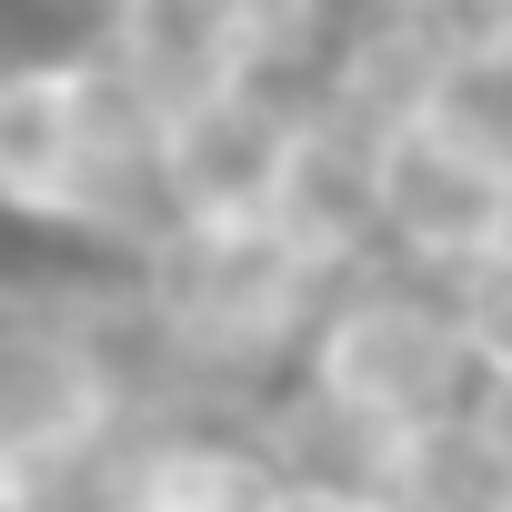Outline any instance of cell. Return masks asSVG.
<instances>
[{"label": "cell", "mask_w": 512, "mask_h": 512, "mask_svg": "<svg viewBox=\"0 0 512 512\" xmlns=\"http://www.w3.org/2000/svg\"><path fill=\"white\" fill-rule=\"evenodd\" d=\"M312 382L342 392V402H362V412H382V422H402V432L492 412V392H502V372L472 352L462 312L452 302H412V292L342 302L332 332H322V372Z\"/></svg>", "instance_id": "1"}, {"label": "cell", "mask_w": 512, "mask_h": 512, "mask_svg": "<svg viewBox=\"0 0 512 512\" xmlns=\"http://www.w3.org/2000/svg\"><path fill=\"white\" fill-rule=\"evenodd\" d=\"M382 221L432 272L492 262V251H512V171L452 141L442 121H402L382 141Z\"/></svg>", "instance_id": "2"}, {"label": "cell", "mask_w": 512, "mask_h": 512, "mask_svg": "<svg viewBox=\"0 0 512 512\" xmlns=\"http://www.w3.org/2000/svg\"><path fill=\"white\" fill-rule=\"evenodd\" d=\"M302 121H312V111H292V101H272V91H251V81L191 101V111L171 121V141H161L181 211H191V221H251V211H272Z\"/></svg>", "instance_id": "3"}, {"label": "cell", "mask_w": 512, "mask_h": 512, "mask_svg": "<svg viewBox=\"0 0 512 512\" xmlns=\"http://www.w3.org/2000/svg\"><path fill=\"white\" fill-rule=\"evenodd\" d=\"M91 141H81V101H71V61H31L0 91V181L31 221H71L81 181H91Z\"/></svg>", "instance_id": "4"}, {"label": "cell", "mask_w": 512, "mask_h": 512, "mask_svg": "<svg viewBox=\"0 0 512 512\" xmlns=\"http://www.w3.org/2000/svg\"><path fill=\"white\" fill-rule=\"evenodd\" d=\"M392 512H512V432L492 412L422 422L402 442V492Z\"/></svg>", "instance_id": "5"}, {"label": "cell", "mask_w": 512, "mask_h": 512, "mask_svg": "<svg viewBox=\"0 0 512 512\" xmlns=\"http://www.w3.org/2000/svg\"><path fill=\"white\" fill-rule=\"evenodd\" d=\"M422 121H442L452 141H472L482 161L512 171V41H452V71Z\"/></svg>", "instance_id": "6"}, {"label": "cell", "mask_w": 512, "mask_h": 512, "mask_svg": "<svg viewBox=\"0 0 512 512\" xmlns=\"http://www.w3.org/2000/svg\"><path fill=\"white\" fill-rule=\"evenodd\" d=\"M272 512H382V502H342V492H312V482H282Z\"/></svg>", "instance_id": "7"}]
</instances>
